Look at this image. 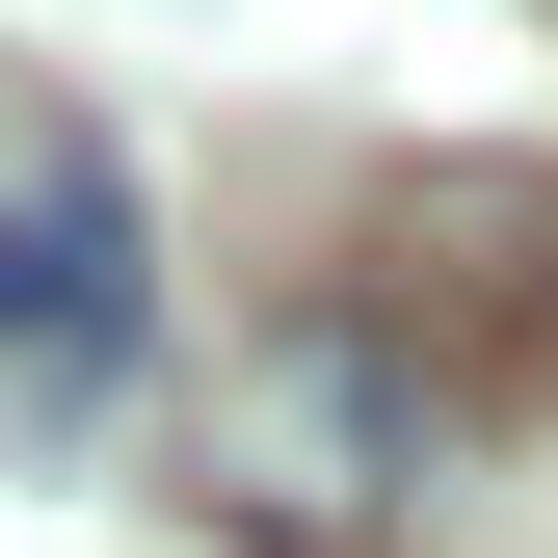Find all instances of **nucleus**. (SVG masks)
<instances>
[{
  "label": "nucleus",
  "instance_id": "obj_2",
  "mask_svg": "<svg viewBox=\"0 0 558 558\" xmlns=\"http://www.w3.org/2000/svg\"><path fill=\"white\" fill-rule=\"evenodd\" d=\"M133 345H160L133 186H107V160H27V186H0V452H107Z\"/></svg>",
  "mask_w": 558,
  "mask_h": 558
},
{
  "label": "nucleus",
  "instance_id": "obj_3",
  "mask_svg": "<svg viewBox=\"0 0 558 558\" xmlns=\"http://www.w3.org/2000/svg\"><path fill=\"white\" fill-rule=\"evenodd\" d=\"M399 266H452V293H373L399 345H478V373H558V186H506V160H426L399 186Z\"/></svg>",
  "mask_w": 558,
  "mask_h": 558
},
{
  "label": "nucleus",
  "instance_id": "obj_1",
  "mask_svg": "<svg viewBox=\"0 0 558 558\" xmlns=\"http://www.w3.org/2000/svg\"><path fill=\"white\" fill-rule=\"evenodd\" d=\"M186 452H214L240 532H399L426 452H452V373H426L373 293H293V319L214 345V426H186Z\"/></svg>",
  "mask_w": 558,
  "mask_h": 558
}]
</instances>
